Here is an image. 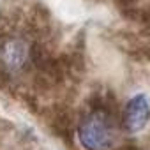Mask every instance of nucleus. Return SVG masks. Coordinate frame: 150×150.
I'll return each mask as SVG.
<instances>
[{
    "label": "nucleus",
    "instance_id": "obj_3",
    "mask_svg": "<svg viewBox=\"0 0 150 150\" xmlns=\"http://www.w3.org/2000/svg\"><path fill=\"white\" fill-rule=\"evenodd\" d=\"M28 58V48L20 37H2L0 39V62L7 69H20Z\"/></svg>",
    "mask_w": 150,
    "mask_h": 150
},
{
    "label": "nucleus",
    "instance_id": "obj_2",
    "mask_svg": "<svg viewBox=\"0 0 150 150\" xmlns=\"http://www.w3.org/2000/svg\"><path fill=\"white\" fill-rule=\"evenodd\" d=\"M150 122V101L143 92L132 94L124 106V127L131 134H138L146 129Z\"/></svg>",
    "mask_w": 150,
    "mask_h": 150
},
{
    "label": "nucleus",
    "instance_id": "obj_1",
    "mask_svg": "<svg viewBox=\"0 0 150 150\" xmlns=\"http://www.w3.org/2000/svg\"><path fill=\"white\" fill-rule=\"evenodd\" d=\"M78 139L85 150H111L117 143V127L104 111H92L78 125Z\"/></svg>",
    "mask_w": 150,
    "mask_h": 150
}]
</instances>
